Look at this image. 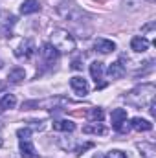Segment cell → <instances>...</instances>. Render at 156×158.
<instances>
[{
  "label": "cell",
  "mask_w": 156,
  "mask_h": 158,
  "mask_svg": "<svg viewBox=\"0 0 156 158\" xmlns=\"http://www.w3.org/2000/svg\"><path fill=\"white\" fill-rule=\"evenodd\" d=\"M154 94H156V86L153 83H143L134 86L127 96L125 101L132 107H147L151 101H154Z\"/></svg>",
  "instance_id": "obj_1"
},
{
  "label": "cell",
  "mask_w": 156,
  "mask_h": 158,
  "mask_svg": "<svg viewBox=\"0 0 156 158\" xmlns=\"http://www.w3.org/2000/svg\"><path fill=\"white\" fill-rule=\"evenodd\" d=\"M50 44L59 52V53H70L76 50V39L68 30L63 28H53L50 33Z\"/></svg>",
  "instance_id": "obj_2"
},
{
  "label": "cell",
  "mask_w": 156,
  "mask_h": 158,
  "mask_svg": "<svg viewBox=\"0 0 156 158\" xmlns=\"http://www.w3.org/2000/svg\"><path fill=\"white\" fill-rule=\"evenodd\" d=\"M57 13H59V17H63L64 20H72V22H79V20H83V19H88V15L77 7L76 4H72V2H63V4H59L57 6Z\"/></svg>",
  "instance_id": "obj_3"
},
{
  "label": "cell",
  "mask_w": 156,
  "mask_h": 158,
  "mask_svg": "<svg viewBox=\"0 0 156 158\" xmlns=\"http://www.w3.org/2000/svg\"><path fill=\"white\" fill-rule=\"evenodd\" d=\"M15 55L18 59H31L35 55V44L31 39H24L15 50Z\"/></svg>",
  "instance_id": "obj_4"
},
{
  "label": "cell",
  "mask_w": 156,
  "mask_h": 158,
  "mask_svg": "<svg viewBox=\"0 0 156 158\" xmlns=\"http://www.w3.org/2000/svg\"><path fill=\"white\" fill-rule=\"evenodd\" d=\"M18 145H20V155H22V158H39V153H37L35 145L31 143V138L18 140Z\"/></svg>",
  "instance_id": "obj_5"
},
{
  "label": "cell",
  "mask_w": 156,
  "mask_h": 158,
  "mask_svg": "<svg viewBox=\"0 0 156 158\" xmlns=\"http://www.w3.org/2000/svg\"><path fill=\"white\" fill-rule=\"evenodd\" d=\"M70 86H72V90L77 96H86L88 94V83H86V79H83L81 76H74L70 79Z\"/></svg>",
  "instance_id": "obj_6"
},
{
  "label": "cell",
  "mask_w": 156,
  "mask_h": 158,
  "mask_svg": "<svg viewBox=\"0 0 156 158\" xmlns=\"http://www.w3.org/2000/svg\"><path fill=\"white\" fill-rule=\"evenodd\" d=\"M40 55H42V59H44L46 63H55V61L59 59V52H57L50 42L42 44V48H40Z\"/></svg>",
  "instance_id": "obj_7"
},
{
  "label": "cell",
  "mask_w": 156,
  "mask_h": 158,
  "mask_svg": "<svg viewBox=\"0 0 156 158\" xmlns=\"http://www.w3.org/2000/svg\"><path fill=\"white\" fill-rule=\"evenodd\" d=\"M94 48H96L99 53H110V52H114V50H116V44H114L112 40L99 37V39L94 40Z\"/></svg>",
  "instance_id": "obj_8"
},
{
  "label": "cell",
  "mask_w": 156,
  "mask_h": 158,
  "mask_svg": "<svg viewBox=\"0 0 156 158\" xmlns=\"http://www.w3.org/2000/svg\"><path fill=\"white\" fill-rule=\"evenodd\" d=\"M149 40L145 39L143 35H136V37H132V40H130V48L136 52V53H143V52H147L149 50Z\"/></svg>",
  "instance_id": "obj_9"
},
{
  "label": "cell",
  "mask_w": 156,
  "mask_h": 158,
  "mask_svg": "<svg viewBox=\"0 0 156 158\" xmlns=\"http://www.w3.org/2000/svg\"><path fill=\"white\" fill-rule=\"evenodd\" d=\"M138 151H140V156L142 158H156V147L154 143H149V142H140L136 143Z\"/></svg>",
  "instance_id": "obj_10"
},
{
  "label": "cell",
  "mask_w": 156,
  "mask_h": 158,
  "mask_svg": "<svg viewBox=\"0 0 156 158\" xmlns=\"http://www.w3.org/2000/svg\"><path fill=\"white\" fill-rule=\"evenodd\" d=\"M129 123H130V129H134L138 132H147V131L153 129V123L149 119H143V118H132Z\"/></svg>",
  "instance_id": "obj_11"
},
{
  "label": "cell",
  "mask_w": 156,
  "mask_h": 158,
  "mask_svg": "<svg viewBox=\"0 0 156 158\" xmlns=\"http://www.w3.org/2000/svg\"><path fill=\"white\" fill-rule=\"evenodd\" d=\"M125 74H127V70H125V66H123L119 61L112 63V64L107 68V76H109L110 79H121Z\"/></svg>",
  "instance_id": "obj_12"
},
{
  "label": "cell",
  "mask_w": 156,
  "mask_h": 158,
  "mask_svg": "<svg viewBox=\"0 0 156 158\" xmlns=\"http://www.w3.org/2000/svg\"><path fill=\"white\" fill-rule=\"evenodd\" d=\"M53 131L72 132V131H76V123L72 119H57V121H53Z\"/></svg>",
  "instance_id": "obj_13"
},
{
  "label": "cell",
  "mask_w": 156,
  "mask_h": 158,
  "mask_svg": "<svg viewBox=\"0 0 156 158\" xmlns=\"http://www.w3.org/2000/svg\"><path fill=\"white\" fill-rule=\"evenodd\" d=\"M40 9L39 0H24L20 4V13L22 15H31V13H37Z\"/></svg>",
  "instance_id": "obj_14"
},
{
  "label": "cell",
  "mask_w": 156,
  "mask_h": 158,
  "mask_svg": "<svg viewBox=\"0 0 156 158\" xmlns=\"http://www.w3.org/2000/svg\"><path fill=\"white\" fill-rule=\"evenodd\" d=\"M24 79H26V72H24V68H20V66L9 70V74H7V81L13 83V85H18V83H22Z\"/></svg>",
  "instance_id": "obj_15"
},
{
  "label": "cell",
  "mask_w": 156,
  "mask_h": 158,
  "mask_svg": "<svg viewBox=\"0 0 156 158\" xmlns=\"http://www.w3.org/2000/svg\"><path fill=\"white\" fill-rule=\"evenodd\" d=\"M103 74H105V68H103V63L101 61H94L90 64V76L96 83H99L103 79Z\"/></svg>",
  "instance_id": "obj_16"
},
{
  "label": "cell",
  "mask_w": 156,
  "mask_h": 158,
  "mask_svg": "<svg viewBox=\"0 0 156 158\" xmlns=\"http://www.w3.org/2000/svg\"><path fill=\"white\" fill-rule=\"evenodd\" d=\"M15 105H17V98H15L13 94H7V92H4V94L0 96V109L7 110V109H13Z\"/></svg>",
  "instance_id": "obj_17"
},
{
  "label": "cell",
  "mask_w": 156,
  "mask_h": 158,
  "mask_svg": "<svg viewBox=\"0 0 156 158\" xmlns=\"http://www.w3.org/2000/svg\"><path fill=\"white\" fill-rule=\"evenodd\" d=\"M83 132H84V134H96V136H97V134H105L107 129H105L101 123H90V125H84V127H83Z\"/></svg>",
  "instance_id": "obj_18"
},
{
  "label": "cell",
  "mask_w": 156,
  "mask_h": 158,
  "mask_svg": "<svg viewBox=\"0 0 156 158\" xmlns=\"http://www.w3.org/2000/svg\"><path fill=\"white\" fill-rule=\"evenodd\" d=\"M110 119H112V125H114V127L119 125L121 121L127 119V110H125V109H114L112 114H110Z\"/></svg>",
  "instance_id": "obj_19"
},
{
  "label": "cell",
  "mask_w": 156,
  "mask_h": 158,
  "mask_svg": "<svg viewBox=\"0 0 156 158\" xmlns=\"http://www.w3.org/2000/svg\"><path fill=\"white\" fill-rule=\"evenodd\" d=\"M59 145H61L64 151H72V153H74L79 143L74 140V138H70V140H68V138H61V140H59Z\"/></svg>",
  "instance_id": "obj_20"
},
{
  "label": "cell",
  "mask_w": 156,
  "mask_h": 158,
  "mask_svg": "<svg viewBox=\"0 0 156 158\" xmlns=\"http://www.w3.org/2000/svg\"><path fill=\"white\" fill-rule=\"evenodd\" d=\"M114 129H116L117 132H121V134H127V132H129V131H130V123H129V121H127V119H125V121H121V123H119V125H116V127H114Z\"/></svg>",
  "instance_id": "obj_21"
},
{
  "label": "cell",
  "mask_w": 156,
  "mask_h": 158,
  "mask_svg": "<svg viewBox=\"0 0 156 158\" xmlns=\"http://www.w3.org/2000/svg\"><path fill=\"white\" fill-rule=\"evenodd\" d=\"M90 147H94V143H92V142H86V143H79L77 147H76V151H74V153H76V155H83V153H84L86 149H90Z\"/></svg>",
  "instance_id": "obj_22"
},
{
  "label": "cell",
  "mask_w": 156,
  "mask_h": 158,
  "mask_svg": "<svg viewBox=\"0 0 156 158\" xmlns=\"http://www.w3.org/2000/svg\"><path fill=\"white\" fill-rule=\"evenodd\" d=\"M90 119L101 121V119H103V110H101V109H92V110H90Z\"/></svg>",
  "instance_id": "obj_23"
},
{
  "label": "cell",
  "mask_w": 156,
  "mask_h": 158,
  "mask_svg": "<svg viewBox=\"0 0 156 158\" xmlns=\"http://www.w3.org/2000/svg\"><path fill=\"white\" fill-rule=\"evenodd\" d=\"M154 28H156V24L154 22H149V24H145L143 28H142V33H147V35H154Z\"/></svg>",
  "instance_id": "obj_24"
},
{
  "label": "cell",
  "mask_w": 156,
  "mask_h": 158,
  "mask_svg": "<svg viewBox=\"0 0 156 158\" xmlns=\"http://www.w3.org/2000/svg\"><path fill=\"white\" fill-rule=\"evenodd\" d=\"M107 158H129V156H127V153H123V151H119V149H112V151L107 155Z\"/></svg>",
  "instance_id": "obj_25"
},
{
  "label": "cell",
  "mask_w": 156,
  "mask_h": 158,
  "mask_svg": "<svg viewBox=\"0 0 156 158\" xmlns=\"http://www.w3.org/2000/svg\"><path fill=\"white\" fill-rule=\"evenodd\" d=\"M72 68H74V70H81V68H83V64H81V61H79V59L72 61Z\"/></svg>",
  "instance_id": "obj_26"
},
{
  "label": "cell",
  "mask_w": 156,
  "mask_h": 158,
  "mask_svg": "<svg viewBox=\"0 0 156 158\" xmlns=\"http://www.w3.org/2000/svg\"><path fill=\"white\" fill-rule=\"evenodd\" d=\"M92 158H107V156H105L103 153H96V155H94V156H92Z\"/></svg>",
  "instance_id": "obj_27"
},
{
  "label": "cell",
  "mask_w": 156,
  "mask_h": 158,
  "mask_svg": "<svg viewBox=\"0 0 156 158\" xmlns=\"http://www.w3.org/2000/svg\"><path fill=\"white\" fill-rule=\"evenodd\" d=\"M0 147H2V138H0Z\"/></svg>",
  "instance_id": "obj_28"
},
{
  "label": "cell",
  "mask_w": 156,
  "mask_h": 158,
  "mask_svg": "<svg viewBox=\"0 0 156 158\" xmlns=\"http://www.w3.org/2000/svg\"><path fill=\"white\" fill-rule=\"evenodd\" d=\"M147 2H154V0H147Z\"/></svg>",
  "instance_id": "obj_29"
},
{
  "label": "cell",
  "mask_w": 156,
  "mask_h": 158,
  "mask_svg": "<svg viewBox=\"0 0 156 158\" xmlns=\"http://www.w3.org/2000/svg\"><path fill=\"white\" fill-rule=\"evenodd\" d=\"M0 68H2V61H0Z\"/></svg>",
  "instance_id": "obj_30"
}]
</instances>
